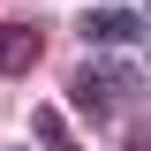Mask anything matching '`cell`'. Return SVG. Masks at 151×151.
Returning <instances> with one entry per match:
<instances>
[{"label":"cell","instance_id":"cell-1","mask_svg":"<svg viewBox=\"0 0 151 151\" xmlns=\"http://www.w3.org/2000/svg\"><path fill=\"white\" fill-rule=\"evenodd\" d=\"M68 98H76V113H91V121H113V113L136 98V60H76Z\"/></svg>","mask_w":151,"mask_h":151},{"label":"cell","instance_id":"cell-2","mask_svg":"<svg viewBox=\"0 0 151 151\" xmlns=\"http://www.w3.org/2000/svg\"><path fill=\"white\" fill-rule=\"evenodd\" d=\"M45 53V30L38 23H0V76H30Z\"/></svg>","mask_w":151,"mask_h":151},{"label":"cell","instance_id":"cell-3","mask_svg":"<svg viewBox=\"0 0 151 151\" xmlns=\"http://www.w3.org/2000/svg\"><path fill=\"white\" fill-rule=\"evenodd\" d=\"M76 30L91 38V45H136V8H91Z\"/></svg>","mask_w":151,"mask_h":151},{"label":"cell","instance_id":"cell-4","mask_svg":"<svg viewBox=\"0 0 151 151\" xmlns=\"http://www.w3.org/2000/svg\"><path fill=\"white\" fill-rule=\"evenodd\" d=\"M30 129H38V151H76V129L60 121V106H38Z\"/></svg>","mask_w":151,"mask_h":151},{"label":"cell","instance_id":"cell-5","mask_svg":"<svg viewBox=\"0 0 151 151\" xmlns=\"http://www.w3.org/2000/svg\"><path fill=\"white\" fill-rule=\"evenodd\" d=\"M129 151H151V121H144V136H136V144H129Z\"/></svg>","mask_w":151,"mask_h":151},{"label":"cell","instance_id":"cell-6","mask_svg":"<svg viewBox=\"0 0 151 151\" xmlns=\"http://www.w3.org/2000/svg\"><path fill=\"white\" fill-rule=\"evenodd\" d=\"M144 8H151V0H144Z\"/></svg>","mask_w":151,"mask_h":151}]
</instances>
